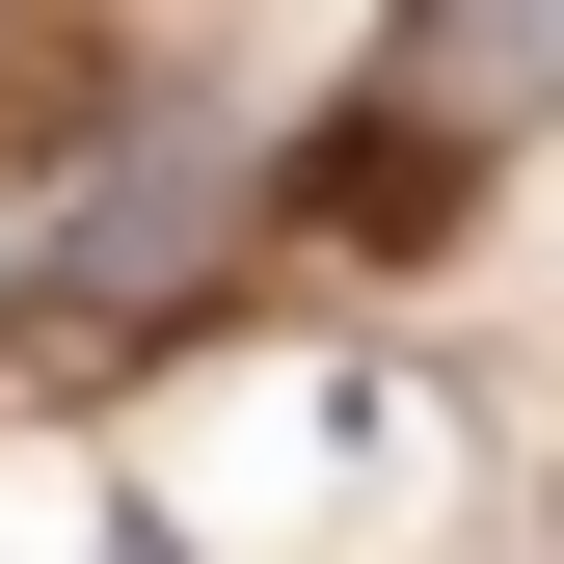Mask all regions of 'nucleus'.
<instances>
[{"label":"nucleus","mask_w":564,"mask_h":564,"mask_svg":"<svg viewBox=\"0 0 564 564\" xmlns=\"http://www.w3.org/2000/svg\"><path fill=\"white\" fill-rule=\"evenodd\" d=\"M54 269H82V296H188V269H216V162H162V134H134V162H108V216L54 242Z\"/></svg>","instance_id":"obj_1"}]
</instances>
